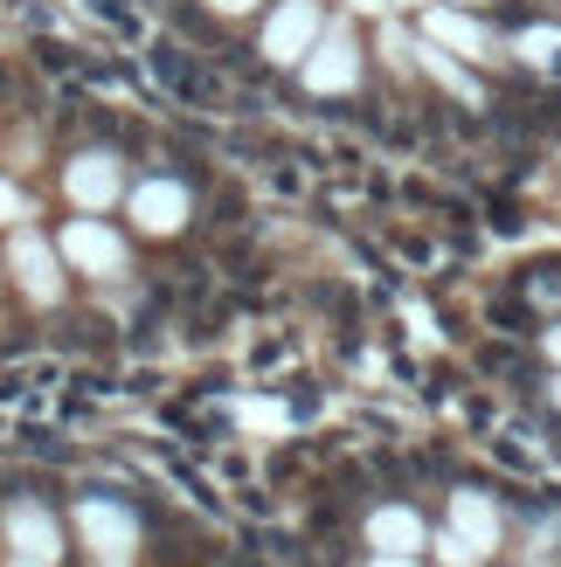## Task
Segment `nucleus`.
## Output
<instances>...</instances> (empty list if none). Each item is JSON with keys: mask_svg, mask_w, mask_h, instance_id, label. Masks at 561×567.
Masks as SVG:
<instances>
[{"mask_svg": "<svg viewBox=\"0 0 561 567\" xmlns=\"http://www.w3.org/2000/svg\"><path fill=\"white\" fill-rule=\"evenodd\" d=\"M313 35H319V8H313V0H292V8L271 21L264 49L277 55V63H292V55H305V42H313Z\"/></svg>", "mask_w": 561, "mask_h": 567, "instance_id": "obj_1", "label": "nucleus"}, {"mask_svg": "<svg viewBox=\"0 0 561 567\" xmlns=\"http://www.w3.org/2000/svg\"><path fill=\"white\" fill-rule=\"evenodd\" d=\"M63 249H70L76 264H91L98 277H111V270H119V236H104L98 221H76V229L63 236Z\"/></svg>", "mask_w": 561, "mask_h": 567, "instance_id": "obj_2", "label": "nucleus"}, {"mask_svg": "<svg viewBox=\"0 0 561 567\" xmlns=\"http://www.w3.org/2000/svg\"><path fill=\"white\" fill-rule=\"evenodd\" d=\"M111 187H119V166H111V153H83L76 166H70V194L76 202H111Z\"/></svg>", "mask_w": 561, "mask_h": 567, "instance_id": "obj_3", "label": "nucleus"}, {"mask_svg": "<svg viewBox=\"0 0 561 567\" xmlns=\"http://www.w3.org/2000/svg\"><path fill=\"white\" fill-rule=\"evenodd\" d=\"M451 519H458V533H465V540L479 547V554L499 540V513H492L479 492H458V498H451Z\"/></svg>", "mask_w": 561, "mask_h": 567, "instance_id": "obj_4", "label": "nucleus"}, {"mask_svg": "<svg viewBox=\"0 0 561 567\" xmlns=\"http://www.w3.org/2000/svg\"><path fill=\"white\" fill-rule=\"evenodd\" d=\"M430 35L451 42L458 55H486V49H492V35H486L479 21H465V14H430Z\"/></svg>", "mask_w": 561, "mask_h": 567, "instance_id": "obj_5", "label": "nucleus"}, {"mask_svg": "<svg viewBox=\"0 0 561 567\" xmlns=\"http://www.w3.org/2000/svg\"><path fill=\"white\" fill-rule=\"evenodd\" d=\"M139 221H146V229H174V221H181V187L146 181V187H139Z\"/></svg>", "mask_w": 561, "mask_h": 567, "instance_id": "obj_6", "label": "nucleus"}, {"mask_svg": "<svg viewBox=\"0 0 561 567\" xmlns=\"http://www.w3.org/2000/svg\"><path fill=\"white\" fill-rule=\"evenodd\" d=\"M368 533H375V547H388V554H409V547H424V526H416V513H381Z\"/></svg>", "mask_w": 561, "mask_h": 567, "instance_id": "obj_7", "label": "nucleus"}, {"mask_svg": "<svg viewBox=\"0 0 561 567\" xmlns=\"http://www.w3.org/2000/svg\"><path fill=\"white\" fill-rule=\"evenodd\" d=\"M14 264H21V277H28V284H35V298H49V291H55V284H49V264H42V243H28V236H21V243H14Z\"/></svg>", "mask_w": 561, "mask_h": 567, "instance_id": "obj_8", "label": "nucleus"}, {"mask_svg": "<svg viewBox=\"0 0 561 567\" xmlns=\"http://www.w3.org/2000/svg\"><path fill=\"white\" fill-rule=\"evenodd\" d=\"M347 76H354V55H347V42H333V55L313 63V83H347Z\"/></svg>", "mask_w": 561, "mask_h": 567, "instance_id": "obj_9", "label": "nucleus"}, {"mask_svg": "<svg viewBox=\"0 0 561 567\" xmlns=\"http://www.w3.org/2000/svg\"><path fill=\"white\" fill-rule=\"evenodd\" d=\"M554 49H561L554 28H527V35H520V55H527V63H554Z\"/></svg>", "mask_w": 561, "mask_h": 567, "instance_id": "obj_10", "label": "nucleus"}, {"mask_svg": "<svg viewBox=\"0 0 561 567\" xmlns=\"http://www.w3.org/2000/svg\"><path fill=\"white\" fill-rule=\"evenodd\" d=\"M215 8H222V14H243V8H257V0H215Z\"/></svg>", "mask_w": 561, "mask_h": 567, "instance_id": "obj_11", "label": "nucleus"}, {"mask_svg": "<svg viewBox=\"0 0 561 567\" xmlns=\"http://www.w3.org/2000/svg\"><path fill=\"white\" fill-rule=\"evenodd\" d=\"M548 353H554V360H561V326H554V332H548Z\"/></svg>", "mask_w": 561, "mask_h": 567, "instance_id": "obj_12", "label": "nucleus"}, {"mask_svg": "<svg viewBox=\"0 0 561 567\" xmlns=\"http://www.w3.org/2000/svg\"><path fill=\"white\" fill-rule=\"evenodd\" d=\"M381 567H409V560H381Z\"/></svg>", "mask_w": 561, "mask_h": 567, "instance_id": "obj_13", "label": "nucleus"}, {"mask_svg": "<svg viewBox=\"0 0 561 567\" xmlns=\"http://www.w3.org/2000/svg\"><path fill=\"white\" fill-rule=\"evenodd\" d=\"M554 402H561V381H554Z\"/></svg>", "mask_w": 561, "mask_h": 567, "instance_id": "obj_14", "label": "nucleus"}]
</instances>
